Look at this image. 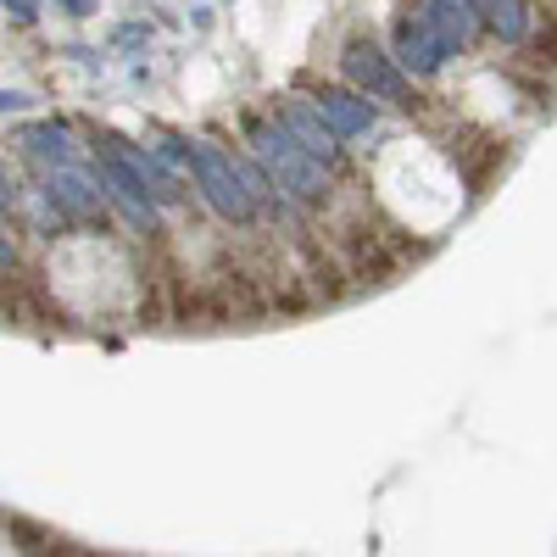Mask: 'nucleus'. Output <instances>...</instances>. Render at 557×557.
<instances>
[{"instance_id":"13","label":"nucleus","mask_w":557,"mask_h":557,"mask_svg":"<svg viewBox=\"0 0 557 557\" xmlns=\"http://www.w3.org/2000/svg\"><path fill=\"white\" fill-rule=\"evenodd\" d=\"M67 17H96V0H57Z\"/></svg>"},{"instance_id":"11","label":"nucleus","mask_w":557,"mask_h":557,"mask_svg":"<svg viewBox=\"0 0 557 557\" xmlns=\"http://www.w3.org/2000/svg\"><path fill=\"white\" fill-rule=\"evenodd\" d=\"M23 146H28V157L51 162V168H73V139H67V128H57V123L23 128Z\"/></svg>"},{"instance_id":"15","label":"nucleus","mask_w":557,"mask_h":557,"mask_svg":"<svg viewBox=\"0 0 557 557\" xmlns=\"http://www.w3.org/2000/svg\"><path fill=\"white\" fill-rule=\"evenodd\" d=\"M17 262V246H12V235H7V223H0V268H12Z\"/></svg>"},{"instance_id":"1","label":"nucleus","mask_w":557,"mask_h":557,"mask_svg":"<svg viewBox=\"0 0 557 557\" xmlns=\"http://www.w3.org/2000/svg\"><path fill=\"white\" fill-rule=\"evenodd\" d=\"M246 139L257 146V162L268 168V178H278L290 196H301V201H323V196H330V173H323V162L296 146V134L285 123L251 117L246 123Z\"/></svg>"},{"instance_id":"12","label":"nucleus","mask_w":557,"mask_h":557,"mask_svg":"<svg viewBox=\"0 0 557 557\" xmlns=\"http://www.w3.org/2000/svg\"><path fill=\"white\" fill-rule=\"evenodd\" d=\"M34 96H23V89H0V112H28Z\"/></svg>"},{"instance_id":"7","label":"nucleus","mask_w":557,"mask_h":557,"mask_svg":"<svg viewBox=\"0 0 557 557\" xmlns=\"http://www.w3.org/2000/svg\"><path fill=\"white\" fill-rule=\"evenodd\" d=\"M107 151L134 173V184H139V190H146V201H157V207H168L173 196H178V184L168 178V168L151 157V151H139V146H123V139H107Z\"/></svg>"},{"instance_id":"3","label":"nucleus","mask_w":557,"mask_h":557,"mask_svg":"<svg viewBox=\"0 0 557 557\" xmlns=\"http://www.w3.org/2000/svg\"><path fill=\"white\" fill-rule=\"evenodd\" d=\"M341 67H346V78L362 89V96H380V101H401V107H412V89H407V78L396 73V62L380 51L374 39H357V45H346Z\"/></svg>"},{"instance_id":"16","label":"nucleus","mask_w":557,"mask_h":557,"mask_svg":"<svg viewBox=\"0 0 557 557\" xmlns=\"http://www.w3.org/2000/svg\"><path fill=\"white\" fill-rule=\"evenodd\" d=\"M12 196H17V190H12V173L0 168V207H12Z\"/></svg>"},{"instance_id":"9","label":"nucleus","mask_w":557,"mask_h":557,"mask_svg":"<svg viewBox=\"0 0 557 557\" xmlns=\"http://www.w3.org/2000/svg\"><path fill=\"white\" fill-rule=\"evenodd\" d=\"M45 196H51V207H62V212H73V218H84V212L101 207V196L89 190V178H78L73 168H51V178H45Z\"/></svg>"},{"instance_id":"5","label":"nucleus","mask_w":557,"mask_h":557,"mask_svg":"<svg viewBox=\"0 0 557 557\" xmlns=\"http://www.w3.org/2000/svg\"><path fill=\"white\" fill-rule=\"evenodd\" d=\"M312 112L323 117V128H330L335 139H351V134H362V128H374V101L351 96V89H318Z\"/></svg>"},{"instance_id":"10","label":"nucleus","mask_w":557,"mask_h":557,"mask_svg":"<svg viewBox=\"0 0 557 557\" xmlns=\"http://www.w3.org/2000/svg\"><path fill=\"white\" fill-rule=\"evenodd\" d=\"M474 17H480L496 39H507V45H519V39L530 34V12H524V0H474Z\"/></svg>"},{"instance_id":"14","label":"nucleus","mask_w":557,"mask_h":557,"mask_svg":"<svg viewBox=\"0 0 557 557\" xmlns=\"http://www.w3.org/2000/svg\"><path fill=\"white\" fill-rule=\"evenodd\" d=\"M7 7H12V17H17L23 28H28V23L39 17V7H34V0H7Z\"/></svg>"},{"instance_id":"4","label":"nucleus","mask_w":557,"mask_h":557,"mask_svg":"<svg viewBox=\"0 0 557 557\" xmlns=\"http://www.w3.org/2000/svg\"><path fill=\"white\" fill-rule=\"evenodd\" d=\"M396 62L407 73H418V78H430L446 62V45H441V34L424 17H401V28H396Z\"/></svg>"},{"instance_id":"6","label":"nucleus","mask_w":557,"mask_h":557,"mask_svg":"<svg viewBox=\"0 0 557 557\" xmlns=\"http://www.w3.org/2000/svg\"><path fill=\"white\" fill-rule=\"evenodd\" d=\"M412 17H424V23L441 34L446 51H462V45L474 39V28H480V17H474V0H418Z\"/></svg>"},{"instance_id":"8","label":"nucleus","mask_w":557,"mask_h":557,"mask_svg":"<svg viewBox=\"0 0 557 557\" xmlns=\"http://www.w3.org/2000/svg\"><path fill=\"white\" fill-rule=\"evenodd\" d=\"M285 128L296 134V146H301L307 157H318L323 168L335 162V151H341V146H335V134L323 128V117H318L307 101H285Z\"/></svg>"},{"instance_id":"2","label":"nucleus","mask_w":557,"mask_h":557,"mask_svg":"<svg viewBox=\"0 0 557 557\" xmlns=\"http://www.w3.org/2000/svg\"><path fill=\"white\" fill-rule=\"evenodd\" d=\"M184 162H190V173H196V184H201V196L212 201L218 218L246 223V218L257 212L251 196H246V184H240V173H235V162H228L218 146H207V139H190V146H184Z\"/></svg>"}]
</instances>
